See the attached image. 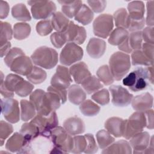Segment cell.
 <instances>
[{
    "label": "cell",
    "mask_w": 154,
    "mask_h": 154,
    "mask_svg": "<svg viewBox=\"0 0 154 154\" xmlns=\"http://www.w3.org/2000/svg\"><path fill=\"white\" fill-rule=\"evenodd\" d=\"M29 100L35 106L37 113L43 116L55 111L61 103V99L57 94L48 91L45 92L42 89L32 91L30 94Z\"/></svg>",
    "instance_id": "6da1fadb"
},
{
    "label": "cell",
    "mask_w": 154,
    "mask_h": 154,
    "mask_svg": "<svg viewBox=\"0 0 154 154\" xmlns=\"http://www.w3.org/2000/svg\"><path fill=\"white\" fill-rule=\"evenodd\" d=\"M150 84H153V66L138 67L123 79V84L134 92L146 89Z\"/></svg>",
    "instance_id": "7a4b0ae2"
},
{
    "label": "cell",
    "mask_w": 154,
    "mask_h": 154,
    "mask_svg": "<svg viewBox=\"0 0 154 154\" xmlns=\"http://www.w3.org/2000/svg\"><path fill=\"white\" fill-rule=\"evenodd\" d=\"M54 147L51 153H67L72 152L73 138L64 128L57 126L50 132Z\"/></svg>",
    "instance_id": "3957f363"
},
{
    "label": "cell",
    "mask_w": 154,
    "mask_h": 154,
    "mask_svg": "<svg viewBox=\"0 0 154 154\" xmlns=\"http://www.w3.org/2000/svg\"><path fill=\"white\" fill-rule=\"evenodd\" d=\"M54 147V145L50 134L40 133L37 137L28 141L18 153L34 154L51 153Z\"/></svg>",
    "instance_id": "277c9868"
},
{
    "label": "cell",
    "mask_w": 154,
    "mask_h": 154,
    "mask_svg": "<svg viewBox=\"0 0 154 154\" xmlns=\"http://www.w3.org/2000/svg\"><path fill=\"white\" fill-rule=\"evenodd\" d=\"M130 56L122 52H116L111 55L109 60V67L114 79L120 81L128 73L131 68Z\"/></svg>",
    "instance_id": "5b68a950"
},
{
    "label": "cell",
    "mask_w": 154,
    "mask_h": 154,
    "mask_svg": "<svg viewBox=\"0 0 154 154\" xmlns=\"http://www.w3.org/2000/svg\"><path fill=\"white\" fill-rule=\"evenodd\" d=\"M31 58L34 64L46 69H51L57 65L58 55L53 48L43 46L37 48Z\"/></svg>",
    "instance_id": "8992f818"
},
{
    "label": "cell",
    "mask_w": 154,
    "mask_h": 154,
    "mask_svg": "<svg viewBox=\"0 0 154 154\" xmlns=\"http://www.w3.org/2000/svg\"><path fill=\"white\" fill-rule=\"evenodd\" d=\"M146 118L144 112L136 111L128 119L125 120V125L123 136L125 139L129 140L137 134L141 132L146 127Z\"/></svg>",
    "instance_id": "52a82bcc"
},
{
    "label": "cell",
    "mask_w": 154,
    "mask_h": 154,
    "mask_svg": "<svg viewBox=\"0 0 154 154\" xmlns=\"http://www.w3.org/2000/svg\"><path fill=\"white\" fill-rule=\"evenodd\" d=\"M28 4L31 5V11L35 19H46L54 14L57 7L51 1H29Z\"/></svg>",
    "instance_id": "ba28073f"
},
{
    "label": "cell",
    "mask_w": 154,
    "mask_h": 154,
    "mask_svg": "<svg viewBox=\"0 0 154 154\" xmlns=\"http://www.w3.org/2000/svg\"><path fill=\"white\" fill-rule=\"evenodd\" d=\"M113 27V17L109 14H100L93 23L94 34L102 38H106L109 35Z\"/></svg>",
    "instance_id": "9c48e42d"
},
{
    "label": "cell",
    "mask_w": 154,
    "mask_h": 154,
    "mask_svg": "<svg viewBox=\"0 0 154 154\" xmlns=\"http://www.w3.org/2000/svg\"><path fill=\"white\" fill-rule=\"evenodd\" d=\"M84 55L83 49L74 43H67L60 55V63L65 66H70L81 60Z\"/></svg>",
    "instance_id": "30bf717a"
},
{
    "label": "cell",
    "mask_w": 154,
    "mask_h": 154,
    "mask_svg": "<svg viewBox=\"0 0 154 154\" xmlns=\"http://www.w3.org/2000/svg\"><path fill=\"white\" fill-rule=\"evenodd\" d=\"M1 112L4 118L11 123H16L20 119L19 102L16 99L4 98L1 99Z\"/></svg>",
    "instance_id": "8fae6325"
},
{
    "label": "cell",
    "mask_w": 154,
    "mask_h": 154,
    "mask_svg": "<svg viewBox=\"0 0 154 154\" xmlns=\"http://www.w3.org/2000/svg\"><path fill=\"white\" fill-rule=\"evenodd\" d=\"M31 122L38 127L40 133L44 134H50L58 125V119L55 111L47 116L37 114Z\"/></svg>",
    "instance_id": "7c38bea8"
},
{
    "label": "cell",
    "mask_w": 154,
    "mask_h": 154,
    "mask_svg": "<svg viewBox=\"0 0 154 154\" xmlns=\"http://www.w3.org/2000/svg\"><path fill=\"white\" fill-rule=\"evenodd\" d=\"M111 92L112 103L119 107H124L129 105L134 97L125 88L119 85H111L109 88Z\"/></svg>",
    "instance_id": "4fadbf2b"
},
{
    "label": "cell",
    "mask_w": 154,
    "mask_h": 154,
    "mask_svg": "<svg viewBox=\"0 0 154 154\" xmlns=\"http://www.w3.org/2000/svg\"><path fill=\"white\" fill-rule=\"evenodd\" d=\"M72 82V79L69 69L63 66H58L55 73L51 78V85L58 89L66 90L70 87Z\"/></svg>",
    "instance_id": "5bb4252c"
},
{
    "label": "cell",
    "mask_w": 154,
    "mask_h": 154,
    "mask_svg": "<svg viewBox=\"0 0 154 154\" xmlns=\"http://www.w3.org/2000/svg\"><path fill=\"white\" fill-rule=\"evenodd\" d=\"M64 32L66 34L68 43H74L76 45L82 44L87 37L85 28L76 25L72 21H70L66 30Z\"/></svg>",
    "instance_id": "9a60e30c"
},
{
    "label": "cell",
    "mask_w": 154,
    "mask_h": 154,
    "mask_svg": "<svg viewBox=\"0 0 154 154\" xmlns=\"http://www.w3.org/2000/svg\"><path fill=\"white\" fill-rule=\"evenodd\" d=\"M31 58L22 54L16 57L10 64V70L17 74L27 76L32 70L33 64Z\"/></svg>",
    "instance_id": "2e32d148"
},
{
    "label": "cell",
    "mask_w": 154,
    "mask_h": 154,
    "mask_svg": "<svg viewBox=\"0 0 154 154\" xmlns=\"http://www.w3.org/2000/svg\"><path fill=\"white\" fill-rule=\"evenodd\" d=\"M129 144L134 149V153H144V150L148 147L150 136L147 132H141L131 138Z\"/></svg>",
    "instance_id": "e0dca14e"
},
{
    "label": "cell",
    "mask_w": 154,
    "mask_h": 154,
    "mask_svg": "<svg viewBox=\"0 0 154 154\" xmlns=\"http://www.w3.org/2000/svg\"><path fill=\"white\" fill-rule=\"evenodd\" d=\"M153 98L149 93H142L132 98L131 105L132 108L140 112H145L153 106Z\"/></svg>",
    "instance_id": "ac0fdd59"
},
{
    "label": "cell",
    "mask_w": 154,
    "mask_h": 154,
    "mask_svg": "<svg viewBox=\"0 0 154 154\" xmlns=\"http://www.w3.org/2000/svg\"><path fill=\"white\" fill-rule=\"evenodd\" d=\"M106 45L104 40L98 38H91L90 39L86 50L88 55L95 59L100 58L106 51Z\"/></svg>",
    "instance_id": "d6986e66"
},
{
    "label": "cell",
    "mask_w": 154,
    "mask_h": 154,
    "mask_svg": "<svg viewBox=\"0 0 154 154\" xmlns=\"http://www.w3.org/2000/svg\"><path fill=\"white\" fill-rule=\"evenodd\" d=\"M69 72L75 82L78 84H81L82 82L91 75L88 66L84 62H79L72 65L69 69Z\"/></svg>",
    "instance_id": "ffe728a7"
},
{
    "label": "cell",
    "mask_w": 154,
    "mask_h": 154,
    "mask_svg": "<svg viewBox=\"0 0 154 154\" xmlns=\"http://www.w3.org/2000/svg\"><path fill=\"white\" fill-rule=\"evenodd\" d=\"M125 125V120L117 117H112L106 120L105 128L114 137L119 138L123 136Z\"/></svg>",
    "instance_id": "44dd1931"
},
{
    "label": "cell",
    "mask_w": 154,
    "mask_h": 154,
    "mask_svg": "<svg viewBox=\"0 0 154 154\" xmlns=\"http://www.w3.org/2000/svg\"><path fill=\"white\" fill-rule=\"evenodd\" d=\"M63 128L71 135H79L85 131V124L83 120L76 116L66 119L63 123Z\"/></svg>",
    "instance_id": "7402d4cb"
},
{
    "label": "cell",
    "mask_w": 154,
    "mask_h": 154,
    "mask_svg": "<svg viewBox=\"0 0 154 154\" xmlns=\"http://www.w3.org/2000/svg\"><path fill=\"white\" fill-rule=\"evenodd\" d=\"M129 19L132 21H141L144 20L145 8L143 1H134L128 5Z\"/></svg>",
    "instance_id": "603a6c76"
},
{
    "label": "cell",
    "mask_w": 154,
    "mask_h": 154,
    "mask_svg": "<svg viewBox=\"0 0 154 154\" xmlns=\"http://www.w3.org/2000/svg\"><path fill=\"white\" fill-rule=\"evenodd\" d=\"M27 143L24 136L20 132H15L7 140L5 148L11 152H19Z\"/></svg>",
    "instance_id": "cb8c5ba5"
},
{
    "label": "cell",
    "mask_w": 154,
    "mask_h": 154,
    "mask_svg": "<svg viewBox=\"0 0 154 154\" xmlns=\"http://www.w3.org/2000/svg\"><path fill=\"white\" fill-rule=\"evenodd\" d=\"M102 153H132V147L129 142L126 140H122L112 143L111 145L103 149Z\"/></svg>",
    "instance_id": "d4e9b609"
},
{
    "label": "cell",
    "mask_w": 154,
    "mask_h": 154,
    "mask_svg": "<svg viewBox=\"0 0 154 154\" xmlns=\"http://www.w3.org/2000/svg\"><path fill=\"white\" fill-rule=\"evenodd\" d=\"M69 100L73 104L78 105L82 103L86 98V93L84 89L78 85H70L67 91Z\"/></svg>",
    "instance_id": "484cf974"
},
{
    "label": "cell",
    "mask_w": 154,
    "mask_h": 154,
    "mask_svg": "<svg viewBox=\"0 0 154 154\" xmlns=\"http://www.w3.org/2000/svg\"><path fill=\"white\" fill-rule=\"evenodd\" d=\"M58 2L61 5L63 13L69 18L75 17L82 5L81 1H58Z\"/></svg>",
    "instance_id": "4316f807"
},
{
    "label": "cell",
    "mask_w": 154,
    "mask_h": 154,
    "mask_svg": "<svg viewBox=\"0 0 154 154\" xmlns=\"http://www.w3.org/2000/svg\"><path fill=\"white\" fill-rule=\"evenodd\" d=\"M51 24L57 32H64L69 23V19L63 13L58 11L55 13L51 20Z\"/></svg>",
    "instance_id": "83f0119b"
},
{
    "label": "cell",
    "mask_w": 154,
    "mask_h": 154,
    "mask_svg": "<svg viewBox=\"0 0 154 154\" xmlns=\"http://www.w3.org/2000/svg\"><path fill=\"white\" fill-rule=\"evenodd\" d=\"M20 117L23 122H27L32 119L36 115V109L34 104L27 100H21L20 102Z\"/></svg>",
    "instance_id": "f1b7e54d"
},
{
    "label": "cell",
    "mask_w": 154,
    "mask_h": 154,
    "mask_svg": "<svg viewBox=\"0 0 154 154\" xmlns=\"http://www.w3.org/2000/svg\"><path fill=\"white\" fill-rule=\"evenodd\" d=\"M11 15L16 20L22 22L30 21L31 16L26 5L22 3L14 5L11 9Z\"/></svg>",
    "instance_id": "f546056e"
},
{
    "label": "cell",
    "mask_w": 154,
    "mask_h": 154,
    "mask_svg": "<svg viewBox=\"0 0 154 154\" xmlns=\"http://www.w3.org/2000/svg\"><path fill=\"white\" fill-rule=\"evenodd\" d=\"M129 36V32L123 28H116L111 31L109 35L108 42L112 45L119 46Z\"/></svg>",
    "instance_id": "4dcf8cb0"
},
{
    "label": "cell",
    "mask_w": 154,
    "mask_h": 154,
    "mask_svg": "<svg viewBox=\"0 0 154 154\" xmlns=\"http://www.w3.org/2000/svg\"><path fill=\"white\" fill-rule=\"evenodd\" d=\"M93 11L85 4H82L75 16V19L83 25H88L93 19Z\"/></svg>",
    "instance_id": "1f68e13d"
},
{
    "label": "cell",
    "mask_w": 154,
    "mask_h": 154,
    "mask_svg": "<svg viewBox=\"0 0 154 154\" xmlns=\"http://www.w3.org/2000/svg\"><path fill=\"white\" fill-rule=\"evenodd\" d=\"M84 90L88 94L95 93L99 89L102 88L103 85L101 84L100 80L95 76H90L81 83Z\"/></svg>",
    "instance_id": "d6a6232c"
},
{
    "label": "cell",
    "mask_w": 154,
    "mask_h": 154,
    "mask_svg": "<svg viewBox=\"0 0 154 154\" xmlns=\"http://www.w3.org/2000/svg\"><path fill=\"white\" fill-rule=\"evenodd\" d=\"M31 26L25 22H19L14 24L13 26V36L18 40L26 38L31 33Z\"/></svg>",
    "instance_id": "836d02e7"
},
{
    "label": "cell",
    "mask_w": 154,
    "mask_h": 154,
    "mask_svg": "<svg viewBox=\"0 0 154 154\" xmlns=\"http://www.w3.org/2000/svg\"><path fill=\"white\" fill-rule=\"evenodd\" d=\"M79 109L84 116L93 117L99 112L100 108L99 106L91 100H86L80 104Z\"/></svg>",
    "instance_id": "e575fe53"
},
{
    "label": "cell",
    "mask_w": 154,
    "mask_h": 154,
    "mask_svg": "<svg viewBox=\"0 0 154 154\" xmlns=\"http://www.w3.org/2000/svg\"><path fill=\"white\" fill-rule=\"evenodd\" d=\"M20 133L24 136L28 143L39 135L40 132L38 127L30 122L29 123H25L22 125L20 130Z\"/></svg>",
    "instance_id": "d590c367"
},
{
    "label": "cell",
    "mask_w": 154,
    "mask_h": 154,
    "mask_svg": "<svg viewBox=\"0 0 154 154\" xmlns=\"http://www.w3.org/2000/svg\"><path fill=\"white\" fill-rule=\"evenodd\" d=\"M46 76V72L43 69L34 66L31 73L26 76V78L32 84H39L45 81Z\"/></svg>",
    "instance_id": "8d00e7d4"
},
{
    "label": "cell",
    "mask_w": 154,
    "mask_h": 154,
    "mask_svg": "<svg viewBox=\"0 0 154 154\" xmlns=\"http://www.w3.org/2000/svg\"><path fill=\"white\" fill-rule=\"evenodd\" d=\"M96 136L99 147L102 149H104L111 145L115 140L114 137L109 132L104 129L99 131Z\"/></svg>",
    "instance_id": "74e56055"
},
{
    "label": "cell",
    "mask_w": 154,
    "mask_h": 154,
    "mask_svg": "<svg viewBox=\"0 0 154 154\" xmlns=\"http://www.w3.org/2000/svg\"><path fill=\"white\" fill-rule=\"evenodd\" d=\"M113 20H114L115 25L117 28H128V13L124 8L118 9L113 15Z\"/></svg>",
    "instance_id": "f35d334b"
},
{
    "label": "cell",
    "mask_w": 154,
    "mask_h": 154,
    "mask_svg": "<svg viewBox=\"0 0 154 154\" xmlns=\"http://www.w3.org/2000/svg\"><path fill=\"white\" fill-rule=\"evenodd\" d=\"M96 75L100 81L102 82L105 85H109L114 81V79L108 65L100 66L96 72Z\"/></svg>",
    "instance_id": "ab89813d"
},
{
    "label": "cell",
    "mask_w": 154,
    "mask_h": 154,
    "mask_svg": "<svg viewBox=\"0 0 154 154\" xmlns=\"http://www.w3.org/2000/svg\"><path fill=\"white\" fill-rule=\"evenodd\" d=\"M22 80H23V78L20 76L10 73L6 76L4 81H1V84H2L8 90L14 92L16 88Z\"/></svg>",
    "instance_id": "60d3db41"
},
{
    "label": "cell",
    "mask_w": 154,
    "mask_h": 154,
    "mask_svg": "<svg viewBox=\"0 0 154 154\" xmlns=\"http://www.w3.org/2000/svg\"><path fill=\"white\" fill-rule=\"evenodd\" d=\"M0 26V43L1 46L12 38L13 31L12 30L10 23L8 22L1 21Z\"/></svg>",
    "instance_id": "b9f144b4"
},
{
    "label": "cell",
    "mask_w": 154,
    "mask_h": 154,
    "mask_svg": "<svg viewBox=\"0 0 154 154\" xmlns=\"http://www.w3.org/2000/svg\"><path fill=\"white\" fill-rule=\"evenodd\" d=\"M131 63L133 66L137 65H143L146 66H153V63H152L148 58L145 56L142 51L140 50H135L134 51L131 55Z\"/></svg>",
    "instance_id": "7bdbcfd3"
},
{
    "label": "cell",
    "mask_w": 154,
    "mask_h": 154,
    "mask_svg": "<svg viewBox=\"0 0 154 154\" xmlns=\"http://www.w3.org/2000/svg\"><path fill=\"white\" fill-rule=\"evenodd\" d=\"M34 87V85L31 82L23 79L19 82L14 92L20 97H26L32 93Z\"/></svg>",
    "instance_id": "ee69618b"
},
{
    "label": "cell",
    "mask_w": 154,
    "mask_h": 154,
    "mask_svg": "<svg viewBox=\"0 0 154 154\" xmlns=\"http://www.w3.org/2000/svg\"><path fill=\"white\" fill-rule=\"evenodd\" d=\"M142 34L141 31L132 32L128 36V42L132 50H140L142 46Z\"/></svg>",
    "instance_id": "f6af8a7d"
},
{
    "label": "cell",
    "mask_w": 154,
    "mask_h": 154,
    "mask_svg": "<svg viewBox=\"0 0 154 154\" xmlns=\"http://www.w3.org/2000/svg\"><path fill=\"white\" fill-rule=\"evenodd\" d=\"M36 31L41 36H46L49 34L53 30L51 21L48 19L39 21L35 26Z\"/></svg>",
    "instance_id": "bcb514c9"
},
{
    "label": "cell",
    "mask_w": 154,
    "mask_h": 154,
    "mask_svg": "<svg viewBox=\"0 0 154 154\" xmlns=\"http://www.w3.org/2000/svg\"><path fill=\"white\" fill-rule=\"evenodd\" d=\"M87 147V140L85 135H76L73 137V147L72 153H81L84 152Z\"/></svg>",
    "instance_id": "7dc6e473"
},
{
    "label": "cell",
    "mask_w": 154,
    "mask_h": 154,
    "mask_svg": "<svg viewBox=\"0 0 154 154\" xmlns=\"http://www.w3.org/2000/svg\"><path fill=\"white\" fill-rule=\"evenodd\" d=\"M91 99L100 105H105L109 102V91L106 88L97 91L91 96Z\"/></svg>",
    "instance_id": "c3c4849f"
},
{
    "label": "cell",
    "mask_w": 154,
    "mask_h": 154,
    "mask_svg": "<svg viewBox=\"0 0 154 154\" xmlns=\"http://www.w3.org/2000/svg\"><path fill=\"white\" fill-rule=\"evenodd\" d=\"M51 42L53 46L57 48H61L67 42L66 34L64 32H53L50 37Z\"/></svg>",
    "instance_id": "681fc988"
},
{
    "label": "cell",
    "mask_w": 154,
    "mask_h": 154,
    "mask_svg": "<svg viewBox=\"0 0 154 154\" xmlns=\"http://www.w3.org/2000/svg\"><path fill=\"white\" fill-rule=\"evenodd\" d=\"M13 128L11 124L1 120L0 122V139L1 146H3L5 140L13 132Z\"/></svg>",
    "instance_id": "f907efd6"
},
{
    "label": "cell",
    "mask_w": 154,
    "mask_h": 154,
    "mask_svg": "<svg viewBox=\"0 0 154 154\" xmlns=\"http://www.w3.org/2000/svg\"><path fill=\"white\" fill-rule=\"evenodd\" d=\"M24 54L25 52L21 49L19 48H13L8 51V52L5 56V58L4 59V63L6 64V66L9 67L13 61L16 57Z\"/></svg>",
    "instance_id": "816d5d0a"
},
{
    "label": "cell",
    "mask_w": 154,
    "mask_h": 154,
    "mask_svg": "<svg viewBox=\"0 0 154 154\" xmlns=\"http://www.w3.org/2000/svg\"><path fill=\"white\" fill-rule=\"evenodd\" d=\"M84 135L87 140V147L84 152L87 154H92L97 152L98 147L93 135L91 134H86Z\"/></svg>",
    "instance_id": "f5cc1de1"
},
{
    "label": "cell",
    "mask_w": 154,
    "mask_h": 154,
    "mask_svg": "<svg viewBox=\"0 0 154 154\" xmlns=\"http://www.w3.org/2000/svg\"><path fill=\"white\" fill-rule=\"evenodd\" d=\"M87 3L91 8V10L95 13H101L102 12L106 6V1H88Z\"/></svg>",
    "instance_id": "db71d44e"
},
{
    "label": "cell",
    "mask_w": 154,
    "mask_h": 154,
    "mask_svg": "<svg viewBox=\"0 0 154 154\" xmlns=\"http://www.w3.org/2000/svg\"><path fill=\"white\" fill-rule=\"evenodd\" d=\"M143 40L145 43H148L153 45L154 43V36H153V27L147 26L144 28L141 31Z\"/></svg>",
    "instance_id": "11a10c76"
},
{
    "label": "cell",
    "mask_w": 154,
    "mask_h": 154,
    "mask_svg": "<svg viewBox=\"0 0 154 154\" xmlns=\"http://www.w3.org/2000/svg\"><path fill=\"white\" fill-rule=\"evenodd\" d=\"M153 1L147 2V16L145 22L148 26H153Z\"/></svg>",
    "instance_id": "9f6ffc18"
},
{
    "label": "cell",
    "mask_w": 154,
    "mask_h": 154,
    "mask_svg": "<svg viewBox=\"0 0 154 154\" xmlns=\"http://www.w3.org/2000/svg\"><path fill=\"white\" fill-rule=\"evenodd\" d=\"M141 49L142 52L144 53L145 56L153 64V45L148 43H144L142 44Z\"/></svg>",
    "instance_id": "6f0895ef"
},
{
    "label": "cell",
    "mask_w": 154,
    "mask_h": 154,
    "mask_svg": "<svg viewBox=\"0 0 154 154\" xmlns=\"http://www.w3.org/2000/svg\"><path fill=\"white\" fill-rule=\"evenodd\" d=\"M47 91H51L53 93H55L57 94L60 98L61 103L64 104L66 100H67V90H61V89H58L57 88H55L52 87V85H50L48 87Z\"/></svg>",
    "instance_id": "680465c9"
},
{
    "label": "cell",
    "mask_w": 154,
    "mask_h": 154,
    "mask_svg": "<svg viewBox=\"0 0 154 154\" xmlns=\"http://www.w3.org/2000/svg\"><path fill=\"white\" fill-rule=\"evenodd\" d=\"M10 10L8 4L6 1H0V18L5 19L7 17Z\"/></svg>",
    "instance_id": "91938a15"
},
{
    "label": "cell",
    "mask_w": 154,
    "mask_h": 154,
    "mask_svg": "<svg viewBox=\"0 0 154 154\" xmlns=\"http://www.w3.org/2000/svg\"><path fill=\"white\" fill-rule=\"evenodd\" d=\"M146 118V127L147 129H153V109H149L144 112Z\"/></svg>",
    "instance_id": "94428289"
},
{
    "label": "cell",
    "mask_w": 154,
    "mask_h": 154,
    "mask_svg": "<svg viewBox=\"0 0 154 154\" xmlns=\"http://www.w3.org/2000/svg\"><path fill=\"white\" fill-rule=\"evenodd\" d=\"M118 48L119 50L126 53H131L132 52V49L131 48L128 42V37L122 43L119 45Z\"/></svg>",
    "instance_id": "6125c7cd"
},
{
    "label": "cell",
    "mask_w": 154,
    "mask_h": 154,
    "mask_svg": "<svg viewBox=\"0 0 154 154\" xmlns=\"http://www.w3.org/2000/svg\"><path fill=\"white\" fill-rule=\"evenodd\" d=\"M1 94L4 98H12L14 96V92L7 89L2 84H1Z\"/></svg>",
    "instance_id": "be15d7a7"
},
{
    "label": "cell",
    "mask_w": 154,
    "mask_h": 154,
    "mask_svg": "<svg viewBox=\"0 0 154 154\" xmlns=\"http://www.w3.org/2000/svg\"><path fill=\"white\" fill-rule=\"evenodd\" d=\"M10 47L11 43L10 42H8L1 46V57H3L4 56H5L7 55V54L10 50Z\"/></svg>",
    "instance_id": "e7e4bbea"
}]
</instances>
